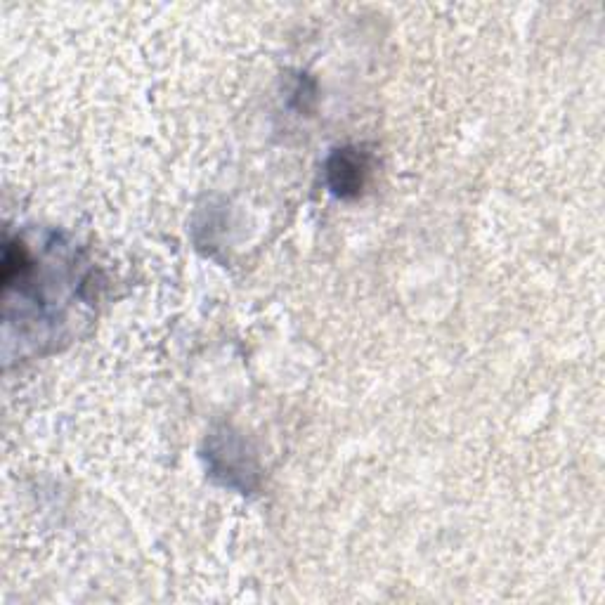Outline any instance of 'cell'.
<instances>
[{"instance_id": "obj_1", "label": "cell", "mask_w": 605, "mask_h": 605, "mask_svg": "<svg viewBox=\"0 0 605 605\" xmlns=\"http://www.w3.org/2000/svg\"><path fill=\"white\" fill-rule=\"evenodd\" d=\"M362 171V159L353 149L336 152L329 164L331 187H334L338 194H343V197H346V194H355L362 187Z\"/></svg>"}]
</instances>
